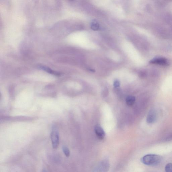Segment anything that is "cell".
<instances>
[{"instance_id": "obj_4", "label": "cell", "mask_w": 172, "mask_h": 172, "mask_svg": "<svg viewBox=\"0 0 172 172\" xmlns=\"http://www.w3.org/2000/svg\"><path fill=\"white\" fill-rule=\"evenodd\" d=\"M157 118L156 111L154 109L150 110L147 118V122L150 124L153 123L156 120Z\"/></svg>"}, {"instance_id": "obj_3", "label": "cell", "mask_w": 172, "mask_h": 172, "mask_svg": "<svg viewBox=\"0 0 172 172\" xmlns=\"http://www.w3.org/2000/svg\"><path fill=\"white\" fill-rule=\"evenodd\" d=\"M109 168V163L107 159L102 161L92 172H107Z\"/></svg>"}, {"instance_id": "obj_9", "label": "cell", "mask_w": 172, "mask_h": 172, "mask_svg": "<svg viewBox=\"0 0 172 172\" xmlns=\"http://www.w3.org/2000/svg\"><path fill=\"white\" fill-rule=\"evenodd\" d=\"M63 153L67 157H68L70 155V152L69 149L66 146H63L62 148Z\"/></svg>"}, {"instance_id": "obj_6", "label": "cell", "mask_w": 172, "mask_h": 172, "mask_svg": "<svg viewBox=\"0 0 172 172\" xmlns=\"http://www.w3.org/2000/svg\"><path fill=\"white\" fill-rule=\"evenodd\" d=\"M150 63L151 64L160 65H167L168 62L167 60L163 58H156L152 60Z\"/></svg>"}, {"instance_id": "obj_1", "label": "cell", "mask_w": 172, "mask_h": 172, "mask_svg": "<svg viewBox=\"0 0 172 172\" xmlns=\"http://www.w3.org/2000/svg\"><path fill=\"white\" fill-rule=\"evenodd\" d=\"M161 157L160 156L154 154H149L144 156L141 159L142 163L144 165L154 166L158 165L160 163Z\"/></svg>"}, {"instance_id": "obj_7", "label": "cell", "mask_w": 172, "mask_h": 172, "mask_svg": "<svg viewBox=\"0 0 172 172\" xmlns=\"http://www.w3.org/2000/svg\"><path fill=\"white\" fill-rule=\"evenodd\" d=\"M135 100V97L133 96H129L127 97L126 99V104L128 106H132L133 105Z\"/></svg>"}, {"instance_id": "obj_11", "label": "cell", "mask_w": 172, "mask_h": 172, "mask_svg": "<svg viewBox=\"0 0 172 172\" xmlns=\"http://www.w3.org/2000/svg\"><path fill=\"white\" fill-rule=\"evenodd\" d=\"M120 86V83L118 80H116L114 82V86L115 88H118Z\"/></svg>"}, {"instance_id": "obj_10", "label": "cell", "mask_w": 172, "mask_h": 172, "mask_svg": "<svg viewBox=\"0 0 172 172\" xmlns=\"http://www.w3.org/2000/svg\"><path fill=\"white\" fill-rule=\"evenodd\" d=\"M166 172H172V163L167 164L165 166Z\"/></svg>"}, {"instance_id": "obj_12", "label": "cell", "mask_w": 172, "mask_h": 172, "mask_svg": "<svg viewBox=\"0 0 172 172\" xmlns=\"http://www.w3.org/2000/svg\"><path fill=\"white\" fill-rule=\"evenodd\" d=\"M42 172H48L46 169H44L43 171H42Z\"/></svg>"}, {"instance_id": "obj_8", "label": "cell", "mask_w": 172, "mask_h": 172, "mask_svg": "<svg viewBox=\"0 0 172 172\" xmlns=\"http://www.w3.org/2000/svg\"><path fill=\"white\" fill-rule=\"evenodd\" d=\"M39 67L42 70L45 71H46L48 72V73H49L53 74L55 75H60L59 73H57V72H55L53 70H52L49 68L48 67H46L44 66H39Z\"/></svg>"}, {"instance_id": "obj_5", "label": "cell", "mask_w": 172, "mask_h": 172, "mask_svg": "<svg viewBox=\"0 0 172 172\" xmlns=\"http://www.w3.org/2000/svg\"><path fill=\"white\" fill-rule=\"evenodd\" d=\"M94 131L97 137L99 139L102 140L104 138L105 136V133L103 128L100 126H96L94 128Z\"/></svg>"}, {"instance_id": "obj_2", "label": "cell", "mask_w": 172, "mask_h": 172, "mask_svg": "<svg viewBox=\"0 0 172 172\" xmlns=\"http://www.w3.org/2000/svg\"><path fill=\"white\" fill-rule=\"evenodd\" d=\"M52 147L54 149L58 148L59 143V136L58 131L55 127L52 129L51 135Z\"/></svg>"}]
</instances>
